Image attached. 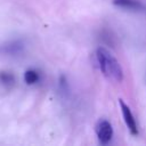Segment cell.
I'll list each match as a JSON object with an SVG mask.
<instances>
[{"label":"cell","instance_id":"obj_1","mask_svg":"<svg viewBox=\"0 0 146 146\" xmlns=\"http://www.w3.org/2000/svg\"><path fill=\"white\" fill-rule=\"evenodd\" d=\"M96 58L102 73L112 81L121 82L123 80V70L117 59L105 48H98L96 50Z\"/></svg>","mask_w":146,"mask_h":146},{"label":"cell","instance_id":"obj_2","mask_svg":"<svg viewBox=\"0 0 146 146\" xmlns=\"http://www.w3.org/2000/svg\"><path fill=\"white\" fill-rule=\"evenodd\" d=\"M95 131L97 135V138L99 140L100 144L103 145H107L112 137H113V128L112 124L110 123V121L105 120V119H100L95 127Z\"/></svg>","mask_w":146,"mask_h":146},{"label":"cell","instance_id":"obj_3","mask_svg":"<svg viewBox=\"0 0 146 146\" xmlns=\"http://www.w3.org/2000/svg\"><path fill=\"white\" fill-rule=\"evenodd\" d=\"M119 104H120V107H121V111H122V115H123L125 125L128 127V129H129V131H130L131 135L137 136L138 135V127H137V122L135 120V116H133L130 107L121 98L119 99Z\"/></svg>","mask_w":146,"mask_h":146},{"label":"cell","instance_id":"obj_4","mask_svg":"<svg viewBox=\"0 0 146 146\" xmlns=\"http://www.w3.org/2000/svg\"><path fill=\"white\" fill-rule=\"evenodd\" d=\"M24 49V44L19 40H13L8 41L0 46V55L2 56H17L19 55Z\"/></svg>","mask_w":146,"mask_h":146},{"label":"cell","instance_id":"obj_5","mask_svg":"<svg viewBox=\"0 0 146 146\" xmlns=\"http://www.w3.org/2000/svg\"><path fill=\"white\" fill-rule=\"evenodd\" d=\"M113 3L119 7H123V8H128V9H132V10L144 9L143 3L137 0H114Z\"/></svg>","mask_w":146,"mask_h":146},{"label":"cell","instance_id":"obj_6","mask_svg":"<svg viewBox=\"0 0 146 146\" xmlns=\"http://www.w3.org/2000/svg\"><path fill=\"white\" fill-rule=\"evenodd\" d=\"M14 83H15V75L11 72H8V71L0 72V84L8 88L14 86Z\"/></svg>","mask_w":146,"mask_h":146},{"label":"cell","instance_id":"obj_7","mask_svg":"<svg viewBox=\"0 0 146 146\" xmlns=\"http://www.w3.org/2000/svg\"><path fill=\"white\" fill-rule=\"evenodd\" d=\"M39 79H40L39 73L35 70L30 68V70L25 71V73H24V81H25L26 84H30V86L34 84V83H36L39 81Z\"/></svg>","mask_w":146,"mask_h":146}]
</instances>
